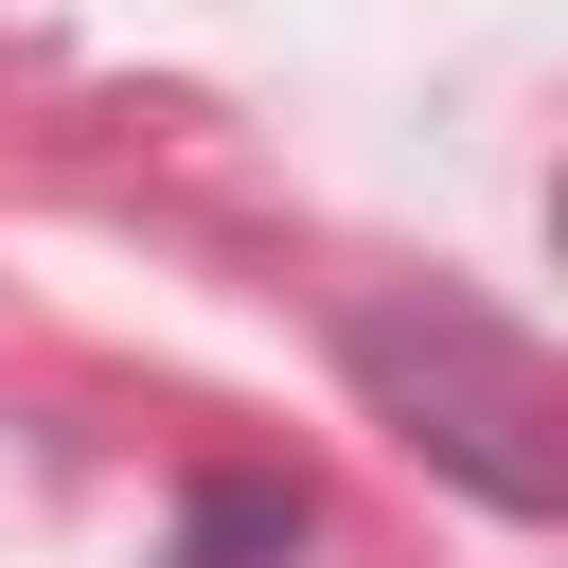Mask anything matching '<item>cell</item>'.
Wrapping results in <instances>:
<instances>
[{
	"label": "cell",
	"mask_w": 568,
	"mask_h": 568,
	"mask_svg": "<svg viewBox=\"0 0 568 568\" xmlns=\"http://www.w3.org/2000/svg\"><path fill=\"white\" fill-rule=\"evenodd\" d=\"M337 373H355V408L408 444V462H444L479 515H568V373L497 320V302H462V284H373V302H337Z\"/></svg>",
	"instance_id": "6da1fadb"
},
{
	"label": "cell",
	"mask_w": 568,
	"mask_h": 568,
	"mask_svg": "<svg viewBox=\"0 0 568 568\" xmlns=\"http://www.w3.org/2000/svg\"><path fill=\"white\" fill-rule=\"evenodd\" d=\"M284 550H302V479H266V462L178 479V568H284Z\"/></svg>",
	"instance_id": "7a4b0ae2"
}]
</instances>
